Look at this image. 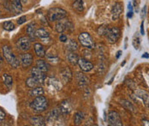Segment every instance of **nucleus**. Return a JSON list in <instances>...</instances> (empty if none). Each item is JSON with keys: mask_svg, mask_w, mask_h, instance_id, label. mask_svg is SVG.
<instances>
[{"mask_svg": "<svg viewBox=\"0 0 149 126\" xmlns=\"http://www.w3.org/2000/svg\"><path fill=\"white\" fill-rule=\"evenodd\" d=\"M78 65L80 67V69L84 71V72H89L93 69V64L88 61V59H85L83 58H79L78 60Z\"/></svg>", "mask_w": 149, "mask_h": 126, "instance_id": "9", "label": "nucleus"}, {"mask_svg": "<svg viewBox=\"0 0 149 126\" xmlns=\"http://www.w3.org/2000/svg\"><path fill=\"white\" fill-rule=\"evenodd\" d=\"M69 28L73 29V25L70 22H63L62 20L58 21V22L55 25V29L58 33H63L65 30H68Z\"/></svg>", "mask_w": 149, "mask_h": 126, "instance_id": "10", "label": "nucleus"}, {"mask_svg": "<svg viewBox=\"0 0 149 126\" xmlns=\"http://www.w3.org/2000/svg\"><path fill=\"white\" fill-rule=\"evenodd\" d=\"M141 57H142V58H148L149 54L148 53V52H145V53H144V54H143V55H142Z\"/></svg>", "mask_w": 149, "mask_h": 126, "instance_id": "42", "label": "nucleus"}, {"mask_svg": "<svg viewBox=\"0 0 149 126\" xmlns=\"http://www.w3.org/2000/svg\"><path fill=\"white\" fill-rule=\"evenodd\" d=\"M132 44H133V46H134L135 50H138L140 48V46H141V39H140V36H139L138 33H135V34L134 35Z\"/></svg>", "mask_w": 149, "mask_h": 126, "instance_id": "31", "label": "nucleus"}, {"mask_svg": "<svg viewBox=\"0 0 149 126\" xmlns=\"http://www.w3.org/2000/svg\"><path fill=\"white\" fill-rule=\"evenodd\" d=\"M141 34L144 35V22H142L141 25Z\"/></svg>", "mask_w": 149, "mask_h": 126, "instance_id": "41", "label": "nucleus"}, {"mask_svg": "<svg viewBox=\"0 0 149 126\" xmlns=\"http://www.w3.org/2000/svg\"><path fill=\"white\" fill-rule=\"evenodd\" d=\"M66 49L69 52H74L78 49V44L74 40H67L66 42Z\"/></svg>", "mask_w": 149, "mask_h": 126, "instance_id": "24", "label": "nucleus"}, {"mask_svg": "<svg viewBox=\"0 0 149 126\" xmlns=\"http://www.w3.org/2000/svg\"><path fill=\"white\" fill-rule=\"evenodd\" d=\"M33 55L30 53H24L20 56V62L23 68H28L33 63Z\"/></svg>", "mask_w": 149, "mask_h": 126, "instance_id": "11", "label": "nucleus"}, {"mask_svg": "<svg viewBox=\"0 0 149 126\" xmlns=\"http://www.w3.org/2000/svg\"><path fill=\"white\" fill-rule=\"evenodd\" d=\"M78 40L83 47L93 49L95 47V44H94V41H93L92 36L87 32L81 33L78 36Z\"/></svg>", "mask_w": 149, "mask_h": 126, "instance_id": "4", "label": "nucleus"}, {"mask_svg": "<svg viewBox=\"0 0 149 126\" xmlns=\"http://www.w3.org/2000/svg\"><path fill=\"white\" fill-rule=\"evenodd\" d=\"M43 95H44V89L40 86L32 88L29 91V95L31 97H38Z\"/></svg>", "mask_w": 149, "mask_h": 126, "instance_id": "22", "label": "nucleus"}, {"mask_svg": "<svg viewBox=\"0 0 149 126\" xmlns=\"http://www.w3.org/2000/svg\"><path fill=\"white\" fill-rule=\"evenodd\" d=\"M83 118H84L83 113H82V112H81V111H77V112L75 113V116H74V124L75 125H81V123L82 122Z\"/></svg>", "mask_w": 149, "mask_h": 126, "instance_id": "29", "label": "nucleus"}, {"mask_svg": "<svg viewBox=\"0 0 149 126\" xmlns=\"http://www.w3.org/2000/svg\"><path fill=\"white\" fill-rule=\"evenodd\" d=\"M138 96L142 100L145 107L147 108H149V95L148 93L144 92V91H140L139 94H138Z\"/></svg>", "mask_w": 149, "mask_h": 126, "instance_id": "26", "label": "nucleus"}, {"mask_svg": "<svg viewBox=\"0 0 149 126\" xmlns=\"http://www.w3.org/2000/svg\"><path fill=\"white\" fill-rule=\"evenodd\" d=\"M3 29H4L5 30H7V31H12V30L15 29L14 23H13L12 22H10V21H8V22H3Z\"/></svg>", "mask_w": 149, "mask_h": 126, "instance_id": "32", "label": "nucleus"}, {"mask_svg": "<svg viewBox=\"0 0 149 126\" xmlns=\"http://www.w3.org/2000/svg\"><path fill=\"white\" fill-rule=\"evenodd\" d=\"M61 80L64 82V83H68L71 81L72 79V72L70 70V69L69 67H65L61 70Z\"/></svg>", "mask_w": 149, "mask_h": 126, "instance_id": "13", "label": "nucleus"}, {"mask_svg": "<svg viewBox=\"0 0 149 126\" xmlns=\"http://www.w3.org/2000/svg\"><path fill=\"white\" fill-rule=\"evenodd\" d=\"M21 2H22V3H27L28 0H21Z\"/></svg>", "mask_w": 149, "mask_h": 126, "instance_id": "45", "label": "nucleus"}, {"mask_svg": "<svg viewBox=\"0 0 149 126\" xmlns=\"http://www.w3.org/2000/svg\"><path fill=\"white\" fill-rule=\"evenodd\" d=\"M31 75L33 77L37 79L40 83H42L45 79V72H43L42 70H40L38 67H33L31 70Z\"/></svg>", "mask_w": 149, "mask_h": 126, "instance_id": "12", "label": "nucleus"}, {"mask_svg": "<svg viewBox=\"0 0 149 126\" xmlns=\"http://www.w3.org/2000/svg\"><path fill=\"white\" fill-rule=\"evenodd\" d=\"M133 3H134L133 7H134V8L135 11H136V12H138V11H139V5H140V0H133Z\"/></svg>", "mask_w": 149, "mask_h": 126, "instance_id": "36", "label": "nucleus"}, {"mask_svg": "<svg viewBox=\"0 0 149 126\" xmlns=\"http://www.w3.org/2000/svg\"><path fill=\"white\" fill-rule=\"evenodd\" d=\"M107 122L111 126H121L123 125L120 115L117 111H110L107 116Z\"/></svg>", "mask_w": 149, "mask_h": 126, "instance_id": "7", "label": "nucleus"}, {"mask_svg": "<svg viewBox=\"0 0 149 126\" xmlns=\"http://www.w3.org/2000/svg\"><path fill=\"white\" fill-rule=\"evenodd\" d=\"M85 5L83 0H76L73 3V9L77 12H82L84 10Z\"/></svg>", "mask_w": 149, "mask_h": 126, "instance_id": "23", "label": "nucleus"}, {"mask_svg": "<svg viewBox=\"0 0 149 126\" xmlns=\"http://www.w3.org/2000/svg\"><path fill=\"white\" fill-rule=\"evenodd\" d=\"M122 105H123V107L126 108V109H128V110H130V111H134V107H133V105L130 103V102H129V101H127V100H123V101H122Z\"/></svg>", "mask_w": 149, "mask_h": 126, "instance_id": "34", "label": "nucleus"}, {"mask_svg": "<svg viewBox=\"0 0 149 126\" xmlns=\"http://www.w3.org/2000/svg\"><path fill=\"white\" fill-rule=\"evenodd\" d=\"M67 60L69 61V63H70L73 65H75L76 63H78L79 56L74 52H70L67 55Z\"/></svg>", "mask_w": 149, "mask_h": 126, "instance_id": "21", "label": "nucleus"}, {"mask_svg": "<svg viewBox=\"0 0 149 126\" xmlns=\"http://www.w3.org/2000/svg\"><path fill=\"white\" fill-rule=\"evenodd\" d=\"M26 21H27V16H21V17L17 20V23H18L19 25H21V24L24 23Z\"/></svg>", "mask_w": 149, "mask_h": 126, "instance_id": "37", "label": "nucleus"}, {"mask_svg": "<svg viewBox=\"0 0 149 126\" xmlns=\"http://www.w3.org/2000/svg\"><path fill=\"white\" fill-rule=\"evenodd\" d=\"M120 35H121V31L119 29L118 27H111L109 28V30L107 32L105 37L109 43L115 44L118 40Z\"/></svg>", "mask_w": 149, "mask_h": 126, "instance_id": "5", "label": "nucleus"}, {"mask_svg": "<svg viewBox=\"0 0 149 126\" xmlns=\"http://www.w3.org/2000/svg\"><path fill=\"white\" fill-rule=\"evenodd\" d=\"M35 23H33V22H32V23H30L28 25V27H27V33H28V35H29V39L31 40H35Z\"/></svg>", "mask_w": 149, "mask_h": 126, "instance_id": "19", "label": "nucleus"}, {"mask_svg": "<svg viewBox=\"0 0 149 126\" xmlns=\"http://www.w3.org/2000/svg\"><path fill=\"white\" fill-rule=\"evenodd\" d=\"M108 30H109V27L108 26H105V25H103V26H100L98 29V33L100 36H105Z\"/></svg>", "mask_w": 149, "mask_h": 126, "instance_id": "33", "label": "nucleus"}, {"mask_svg": "<svg viewBox=\"0 0 149 126\" xmlns=\"http://www.w3.org/2000/svg\"><path fill=\"white\" fill-rule=\"evenodd\" d=\"M3 81L4 84H5L7 87L10 88V87L12 86L13 78H12L10 75H8V74H3Z\"/></svg>", "mask_w": 149, "mask_h": 126, "instance_id": "30", "label": "nucleus"}, {"mask_svg": "<svg viewBox=\"0 0 149 126\" xmlns=\"http://www.w3.org/2000/svg\"><path fill=\"white\" fill-rule=\"evenodd\" d=\"M144 121H145V120H144ZM145 122H146V123H145L144 125H149V122H148V121H145Z\"/></svg>", "mask_w": 149, "mask_h": 126, "instance_id": "46", "label": "nucleus"}, {"mask_svg": "<svg viewBox=\"0 0 149 126\" xmlns=\"http://www.w3.org/2000/svg\"><path fill=\"white\" fill-rule=\"evenodd\" d=\"M123 11V4L121 2H117L114 6L112 7L111 10V16H112V20L116 21L119 18L122 13Z\"/></svg>", "mask_w": 149, "mask_h": 126, "instance_id": "8", "label": "nucleus"}, {"mask_svg": "<svg viewBox=\"0 0 149 126\" xmlns=\"http://www.w3.org/2000/svg\"><path fill=\"white\" fill-rule=\"evenodd\" d=\"M125 63H126V62H125V61H124V62H123V63H122V64H121V65H122V66H123V65H124V64H125Z\"/></svg>", "mask_w": 149, "mask_h": 126, "instance_id": "47", "label": "nucleus"}, {"mask_svg": "<svg viewBox=\"0 0 149 126\" xmlns=\"http://www.w3.org/2000/svg\"><path fill=\"white\" fill-rule=\"evenodd\" d=\"M11 8H12L13 10H15V12L22 11V2H21V0H12Z\"/></svg>", "mask_w": 149, "mask_h": 126, "instance_id": "28", "label": "nucleus"}, {"mask_svg": "<svg viewBox=\"0 0 149 126\" xmlns=\"http://www.w3.org/2000/svg\"><path fill=\"white\" fill-rule=\"evenodd\" d=\"M36 67H38L40 70H42L43 72H47L48 71V70H49V68H48V64L45 63L44 60H42V59H39V60H37V62H36Z\"/></svg>", "mask_w": 149, "mask_h": 126, "instance_id": "27", "label": "nucleus"}, {"mask_svg": "<svg viewBox=\"0 0 149 126\" xmlns=\"http://www.w3.org/2000/svg\"><path fill=\"white\" fill-rule=\"evenodd\" d=\"M60 111H61V113L63 114V115H66V114H69L71 110H72V107L70 106V103L68 101V100H63L61 102V105H60Z\"/></svg>", "mask_w": 149, "mask_h": 126, "instance_id": "14", "label": "nucleus"}, {"mask_svg": "<svg viewBox=\"0 0 149 126\" xmlns=\"http://www.w3.org/2000/svg\"><path fill=\"white\" fill-rule=\"evenodd\" d=\"M59 40L61 42H63V43H66L67 40H68V37L65 35V34H61L59 36Z\"/></svg>", "mask_w": 149, "mask_h": 126, "instance_id": "38", "label": "nucleus"}, {"mask_svg": "<svg viewBox=\"0 0 149 126\" xmlns=\"http://www.w3.org/2000/svg\"><path fill=\"white\" fill-rule=\"evenodd\" d=\"M5 113H4V111H2L0 109V121H2V120H3L4 118H5Z\"/></svg>", "mask_w": 149, "mask_h": 126, "instance_id": "40", "label": "nucleus"}, {"mask_svg": "<svg viewBox=\"0 0 149 126\" xmlns=\"http://www.w3.org/2000/svg\"><path fill=\"white\" fill-rule=\"evenodd\" d=\"M30 122L33 125L35 126H45V118L41 116H37V117H33L30 119Z\"/></svg>", "mask_w": 149, "mask_h": 126, "instance_id": "16", "label": "nucleus"}, {"mask_svg": "<svg viewBox=\"0 0 149 126\" xmlns=\"http://www.w3.org/2000/svg\"><path fill=\"white\" fill-rule=\"evenodd\" d=\"M60 114H61V111L58 108H55L50 111L49 115H48V121L49 122H52L55 121L56 119H58L59 118Z\"/></svg>", "mask_w": 149, "mask_h": 126, "instance_id": "18", "label": "nucleus"}, {"mask_svg": "<svg viewBox=\"0 0 149 126\" xmlns=\"http://www.w3.org/2000/svg\"><path fill=\"white\" fill-rule=\"evenodd\" d=\"M133 9H134V7H133V5H132V3L130 2V3H128V10H129V11H128V14H127L128 18H131V17L133 16V14H134Z\"/></svg>", "mask_w": 149, "mask_h": 126, "instance_id": "35", "label": "nucleus"}, {"mask_svg": "<svg viewBox=\"0 0 149 126\" xmlns=\"http://www.w3.org/2000/svg\"><path fill=\"white\" fill-rule=\"evenodd\" d=\"M30 107L32 110L37 113L43 112L48 107V100L43 95L35 97V99L31 102Z\"/></svg>", "mask_w": 149, "mask_h": 126, "instance_id": "1", "label": "nucleus"}, {"mask_svg": "<svg viewBox=\"0 0 149 126\" xmlns=\"http://www.w3.org/2000/svg\"><path fill=\"white\" fill-rule=\"evenodd\" d=\"M148 74H149V70H148Z\"/></svg>", "mask_w": 149, "mask_h": 126, "instance_id": "48", "label": "nucleus"}, {"mask_svg": "<svg viewBox=\"0 0 149 126\" xmlns=\"http://www.w3.org/2000/svg\"><path fill=\"white\" fill-rule=\"evenodd\" d=\"M15 46L19 51L27 52L31 48V40L29 39V37H26V36L21 37L20 39L17 40Z\"/></svg>", "mask_w": 149, "mask_h": 126, "instance_id": "6", "label": "nucleus"}, {"mask_svg": "<svg viewBox=\"0 0 149 126\" xmlns=\"http://www.w3.org/2000/svg\"><path fill=\"white\" fill-rule=\"evenodd\" d=\"M35 36L45 40L46 39H49L50 34H49V32L46 31L45 29H39L35 32Z\"/></svg>", "mask_w": 149, "mask_h": 126, "instance_id": "20", "label": "nucleus"}, {"mask_svg": "<svg viewBox=\"0 0 149 126\" xmlns=\"http://www.w3.org/2000/svg\"><path fill=\"white\" fill-rule=\"evenodd\" d=\"M121 54H122V51H118V53H117V56H116V58L117 59H118L120 58V56H121Z\"/></svg>", "mask_w": 149, "mask_h": 126, "instance_id": "43", "label": "nucleus"}, {"mask_svg": "<svg viewBox=\"0 0 149 126\" xmlns=\"http://www.w3.org/2000/svg\"><path fill=\"white\" fill-rule=\"evenodd\" d=\"M2 63H3V58H2V56L0 55V67L2 65Z\"/></svg>", "mask_w": 149, "mask_h": 126, "instance_id": "44", "label": "nucleus"}, {"mask_svg": "<svg viewBox=\"0 0 149 126\" xmlns=\"http://www.w3.org/2000/svg\"><path fill=\"white\" fill-rule=\"evenodd\" d=\"M76 80H77V83L80 88L85 87L88 84V79L87 78V77H85L82 73H80V72L77 73Z\"/></svg>", "mask_w": 149, "mask_h": 126, "instance_id": "15", "label": "nucleus"}, {"mask_svg": "<svg viewBox=\"0 0 149 126\" xmlns=\"http://www.w3.org/2000/svg\"><path fill=\"white\" fill-rule=\"evenodd\" d=\"M67 16V12L66 10H64L62 8L58 7H55V8H52L47 14L48 20L50 22H57L64 19Z\"/></svg>", "mask_w": 149, "mask_h": 126, "instance_id": "3", "label": "nucleus"}, {"mask_svg": "<svg viewBox=\"0 0 149 126\" xmlns=\"http://www.w3.org/2000/svg\"><path fill=\"white\" fill-rule=\"evenodd\" d=\"M3 57H4L5 60L7 61V63H9L12 68H17L19 66V64H20L19 60L17 59V58L13 53L11 49L8 46H3Z\"/></svg>", "mask_w": 149, "mask_h": 126, "instance_id": "2", "label": "nucleus"}, {"mask_svg": "<svg viewBox=\"0 0 149 126\" xmlns=\"http://www.w3.org/2000/svg\"><path fill=\"white\" fill-rule=\"evenodd\" d=\"M147 9H148V7L145 5L144 7H143V9L141 10V18L142 19H144L145 18V16L147 15Z\"/></svg>", "mask_w": 149, "mask_h": 126, "instance_id": "39", "label": "nucleus"}, {"mask_svg": "<svg viewBox=\"0 0 149 126\" xmlns=\"http://www.w3.org/2000/svg\"><path fill=\"white\" fill-rule=\"evenodd\" d=\"M40 84V81H39L37 79L33 77L28 78L27 79V81H26V85H27L29 88H35V87H38Z\"/></svg>", "mask_w": 149, "mask_h": 126, "instance_id": "25", "label": "nucleus"}, {"mask_svg": "<svg viewBox=\"0 0 149 126\" xmlns=\"http://www.w3.org/2000/svg\"><path fill=\"white\" fill-rule=\"evenodd\" d=\"M33 48H34L35 54H36L38 57H40V58L45 57V49L40 43H35L34 46H33Z\"/></svg>", "mask_w": 149, "mask_h": 126, "instance_id": "17", "label": "nucleus"}]
</instances>
